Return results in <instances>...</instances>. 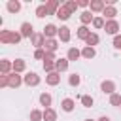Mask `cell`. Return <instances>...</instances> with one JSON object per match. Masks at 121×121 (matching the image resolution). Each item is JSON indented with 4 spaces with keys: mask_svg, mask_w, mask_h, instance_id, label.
I'll return each mask as SVG.
<instances>
[{
    "mask_svg": "<svg viewBox=\"0 0 121 121\" xmlns=\"http://www.w3.org/2000/svg\"><path fill=\"white\" fill-rule=\"evenodd\" d=\"M21 32H13V30H0V42L2 43H19L21 42Z\"/></svg>",
    "mask_w": 121,
    "mask_h": 121,
    "instance_id": "1",
    "label": "cell"
},
{
    "mask_svg": "<svg viewBox=\"0 0 121 121\" xmlns=\"http://www.w3.org/2000/svg\"><path fill=\"white\" fill-rule=\"evenodd\" d=\"M23 81L28 87H36V85H40V76L36 72H28L26 76H23Z\"/></svg>",
    "mask_w": 121,
    "mask_h": 121,
    "instance_id": "2",
    "label": "cell"
},
{
    "mask_svg": "<svg viewBox=\"0 0 121 121\" xmlns=\"http://www.w3.org/2000/svg\"><path fill=\"white\" fill-rule=\"evenodd\" d=\"M104 30H106V34L117 36V32H119V23H117L115 19H112V21H106V25H104Z\"/></svg>",
    "mask_w": 121,
    "mask_h": 121,
    "instance_id": "3",
    "label": "cell"
},
{
    "mask_svg": "<svg viewBox=\"0 0 121 121\" xmlns=\"http://www.w3.org/2000/svg\"><path fill=\"white\" fill-rule=\"evenodd\" d=\"M11 72H13V62L8 59H2L0 60V76H8Z\"/></svg>",
    "mask_w": 121,
    "mask_h": 121,
    "instance_id": "4",
    "label": "cell"
},
{
    "mask_svg": "<svg viewBox=\"0 0 121 121\" xmlns=\"http://www.w3.org/2000/svg\"><path fill=\"white\" fill-rule=\"evenodd\" d=\"M21 83H25L23 81V78L19 76V74H15V72H11V74H8V85L9 87H13V89H17Z\"/></svg>",
    "mask_w": 121,
    "mask_h": 121,
    "instance_id": "5",
    "label": "cell"
},
{
    "mask_svg": "<svg viewBox=\"0 0 121 121\" xmlns=\"http://www.w3.org/2000/svg\"><path fill=\"white\" fill-rule=\"evenodd\" d=\"M100 89H102V93L104 95H113L115 93V83L112 81V79H106V81H102V85H100Z\"/></svg>",
    "mask_w": 121,
    "mask_h": 121,
    "instance_id": "6",
    "label": "cell"
},
{
    "mask_svg": "<svg viewBox=\"0 0 121 121\" xmlns=\"http://www.w3.org/2000/svg\"><path fill=\"white\" fill-rule=\"evenodd\" d=\"M89 8H91V13L95 11V13H102L104 11V8H106V2L104 0H91V4H89Z\"/></svg>",
    "mask_w": 121,
    "mask_h": 121,
    "instance_id": "7",
    "label": "cell"
},
{
    "mask_svg": "<svg viewBox=\"0 0 121 121\" xmlns=\"http://www.w3.org/2000/svg\"><path fill=\"white\" fill-rule=\"evenodd\" d=\"M19 32H21V36H23V38H32V36H34V26H32L30 23H23Z\"/></svg>",
    "mask_w": 121,
    "mask_h": 121,
    "instance_id": "8",
    "label": "cell"
},
{
    "mask_svg": "<svg viewBox=\"0 0 121 121\" xmlns=\"http://www.w3.org/2000/svg\"><path fill=\"white\" fill-rule=\"evenodd\" d=\"M42 34H43V36L49 40V38H55V36H59V28H57L55 25H51V23H49V25H45V28H43V32H42Z\"/></svg>",
    "mask_w": 121,
    "mask_h": 121,
    "instance_id": "9",
    "label": "cell"
},
{
    "mask_svg": "<svg viewBox=\"0 0 121 121\" xmlns=\"http://www.w3.org/2000/svg\"><path fill=\"white\" fill-rule=\"evenodd\" d=\"M30 43H32L36 49H42V47L45 45V36H43V34H34V36L30 38Z\"/></svg>",
    "mask_w": 121,
    "mask_h": 121,
    "instance_id": "10",
    "label": "cell"
},
{
    "mask_svg": "<svg viewBox=\"0 0 121 121\" xmlns=\"http://www.w3.org/2000/svg\"><path fill=\"white\" fill-rule=\"evenodd\" d=\"M45 6H47V11H49V15H57V11L60 9V2L59 0H49V2H45Z\"/></svg>",
    "mask_w": 121,
    "mask_h": 121,
    "instance_id": "11",
    "label": "cell"
},
{
    "mask_svg": "<svg viewBox=\"0 0 121 121\" xmlns=\"http://www.w3.org/2000/svg\"><path fill=\"white\" fill-rule=\"evenodd\" d=\"M115 15H117V9H115V6H106V8H104V11H102V17H104L106 21H112V19H115Z\"/></svg>",
    "mask_w": 121,
    "mask_h": 121,
    "instance_id": "12",
    "label": "cell"
},
{
    "mask_svg": "<svg viewBox=\"0 0 121 121\" xmlns=\"http://www.w3.org/2000/svg\"><path fill=\"white\" fill-rule=\"evenodd\" d=\"M45 83H47V85H59V83H60V74H59V72L47 74V76H45Z\"/></svg>",
    "mask_w": 121,
    "mask_h": 121,
    "instance_id": "13",
    "label": "cell"
},
{
    "mask_svg": "<svg viewBox=\"0 0 121 121\" xmlns=\"http://www.w3.org/2000/svg\"><path fill=\"white\" fill-rule=\"evenodd\" d=\"M43 49H45V51H53V53H55V51L59 49V42H57L55 38H49V40L45 38V45H43Z\"/></svg>",
    "mask_w": 121,
    "mask_h": 121,
    "instance_id": "14",
    "label": "cell"
},
{
    "mask_svg": "<svg viewBox=\"0 0 121 121\" xmlns=\"http://www.w3.org/2000/svg\"><path fill=\"white\" fill-rule=\"evenodd\" d=\"M68 62H70L68 59H57V60H55L57 72H59V74H60V72H66V70H68Z\"/></svg>",
    "mask_w": 121,
    "mask_h": 121,
    "instance_id": "15",
    "label": "cell"
},
{
    "mask_svg": "<svg viewBox=\"0 0 121 121\" xmlns=\"http://www.w3.org/2000/svg\"><path fill=\"white\" fill-rule=\"evenodd\" d=\"M93 19H95V17H93L91 11H81V13H79V21H81L83 26H87L89 23H93Z\"/></svg>",
    "mask_w": 121,
    "mask_h": 121,
    "instance_id": "16",
    "label": "cell"
},
{
    "mask_svg": "<svg viewBox=\"0 0 121 121\" xmlns=\"http://www.w3.org/2000/svg\"><path fill=\"white\" fill-rule=\"evenodd\" d=\"M6 8H8L9 13H17V11L21 9V2H19V0H9V2L6 4Z\"/></svg>",
    "mask_w": 121,
    "mask_h": 121,
    "instance_id": "17",
    "label": "cell"
},
{
    "mask_svg": "<svg viewBox=\"0 0 121 121\" xmlns=\"http://www.w3.org/2000/svg\"><path fill=\"white\" fill-rule=\"evenodd\" d=\"M59 40L60 42H70V28L68 26H60L59 28Z\"/></svg>",
    "mask_w": 121,
    "mask_h": 121,
    "instance_id": "18",
    "label": "cell"
},
{
    "mask_svg": "<svg viewBox=\"0 0 121 121\" xmlns=\"http://www.w3.org/2000/svg\"><path fill=\"white\" fill-rule=\"evenodd\" d=\"M25 68H26V62H25L23 59H15V60H13V72H15V74H21Z\"/></svg>",
    "mask_w": 121,
    "mask_h": 121,
    "instance_id": "19",
    "label": "cell"
},
{
    "mask_svg": "<svg viewBox=\"0 0 121 121\" xmlns=\"http://www.w3.org/2000/svg\"><path fill=\"white\" fill-rule=\"evenodd\" d=\"M43 121H57V112L53 108H45L43 110Z\"/></svg>",
    "mask_w": 121,
    "mask_h": 121,
    "instance_id": "20",
    "label": "cell"
},
{
    "mask_svg": "<svg viewBox=\"0 0 121 121\" xmlns=\"http://www.w3.org/2000/svg\"><path fill=\"white\" fill-rule=\"evenodd\" d=\"M70 15H72V13H70V11L64 8V4H62V6H60V9L57 11V15H55V17H59L60 21H68V19H70Z\"/></svg>",
    "mask_w": 121,
    "mask_h": 121,
    "instance_id": "21",
    "label": "cell"
},
{
    "mask_svg": "<svg viewBox=\"0 0 121 121\" xmlns=\"http://www.w3.org/2000/svg\"><path fill=\"white\" fill-rule=\"evenodd\" d=\"M89 34H91V30H89L87 26H83V25H81V26L78 28V32H76V36H78L79 40H83V42H85V40L89 38Z\"/></svg>",
    "mask_w": 121,
    "mask_h": 121,
    "instance_id": "22",
    "label": "cell"
},
{
    "mask_svg": "<svg viewBox=\"0 0 121 121\" xmlns=\"http://www.w3.org/2000/svg\"><path fill=\"white\" fill-rule=\"evenodd\" d=\"M79 57H81V51H79L78 47H70V49H68V55H66L68 60H78Z\"/></svg>",
    "mask_w": 121,
    "mask_h": 121,
    "instance_id": "23",
    "label": "cell"
},
{
    "mask_svg": "<svg viewBox=\"0 0 121 121\" xmlns=\"http://www.w3.org/2000/svg\"><path fill=\"white\" fill-rule=\"evenodd\" d=\"M51 102H53V98H51L49 93H42V95H40V104H42V106L51 108Z\"/></svg>",
    "mask_w": 121,
    "mask_h": 121,
    "instance_id": "24",
    "label": "cell"
},
{
    "mask_svg": "<svg viewBox=\"0 0 121 121\" xmlns=\"http://www.w3.org/2000/svg\"><path fill=\"white\" fill-rule=\"evenodd\" d=\"M74 106H76V102H74L72 98H64V100L60 102V108H62L64 112H72V110H74Z\"/></svg>",
    "mask_w": 121,
    "mask_h": 121,
    "instance_id": "25",
    "label": "cell"
},
{
    "mask_svg": "<svg viewBox=\"0 0 121 121\" xmlns=\"http://www.w3.org/2000/svg\"><path fill=\"white\" fill-rule=\"evenodd\" d=\"M98 42H100V38H98V34H95V32H91V34H89V38L85 40V43H87L89 47H95Z\"/></svg>",
    "mask_w": 121,
    "mask_h": 121,
    "instance_id": "26",
    "label": "cell"
},
{
    "mask_svg": "<svg viewBox=\"0 0 121 121\" xmlns=\"http://www.w3.org/2000/svg\"><path fill=\"white\" fill-rule=\"evenodd\" d=\"M95 55H96L95 47H89V45H85V47L81 49V57H85V59H93Z\"/></svg>",
    "mask_w": 121,
    "mask_h": 121,
    "instance_id": "27",
    "label": "cell"
},
{
    "mask_svg": "<svg viewBox=\"0 0 121 121\" xmlns=\"http://www.w3.org/2000/svg\"><path fill=\"white\" fill-rule=\"evenodd\" d=\"M45 15H49V11H47V6H45V4L38 6V8H36V17H38V19H43Z\"/></svg>",
    "mask_w": 121,
    "mask_h": 121,
    "instance_id": "28",
    "label": "cell"
},
{
    "mask_svg": "<svg viewBox=\"0 0 121 121\" xmlns=\"http://www.w3.org/2000/svg\"><path fill=\"white\" fill-rule=\"evenodd\" d=\"M42 119H43V112H40V110L30 112V121H42Z\"/></svg>",
    "mask_w": 121,
    "mask_h": 121,
    "instance_id": "29",
    "label": "cell"
},
{
    "mask_svg": "<svg viewBox=\"0 0 121 121\" xmlns=\"http://www.w3.org/2000/svg\"><path fill=\"white\" fill-rule=\"evenodd\" d=\"M64 8H66V9L70 11V13H74V11H76V9L79 8V6H78V2H76V0H68V2L64 4Z\"/></svg>",
    "mask_w": 121,
    "mask_h": 121,
    "instance_id": "30",
    "label": "cell"
},
{
    "mask_svg": "<svg viewBox=\"0 0 121 121\" xmlns=\"http://www.w3.org/2000/svg\"><path fill=\"white\" fill-rule=\"evenodd\" d=\"M104 25H106V19L104 17H95L93 19V26L95 28H104Z\"/></svg>",
    "mask_w": 121,
    "mask_h": 121,
    "instance_id": "31",
    "label": "cell"
},
{
    "mask_svg": "<svg viewBox=\"0 0 121 121\" xmlns=\"http://www.w3.org/2000/svg\"><path fill=\"white\" fill-rule=\"evenodd\" d=\"M68 83H70V85H72V87H78V85H79V83H81V78H79V76H78V74H72V76H70V78H68Z\"/></svg>",
    "mask_w": 121,
    "mask_h": 121,
    "instance_id": "32",
    "label": "cell"
},
{
    "mask_svg": "<svg viewBox=\"0 0 121 121\" xmlns=\"http://www.w3.org/2000/svg\"><path fill=\"white\" fill-rule=\"evenodd\" d=\"M110 104H112V106H121V95H119V93H113V95L110 96Z\"/></svg>",
    "mask_w": 121,
    "mask_h": 121,
    "instance_id": "33",
    "label": "cell"
},
{
    "mask_svg": "<svg viewBox=\"0 0 121 121\" xmlns=\"http://www.w3.org/2000/svg\"><path fill=\"white\" fill-rule=\"evenodd\" d=\"M93 102H95V100H93V96H89V95H83V96H81V104H83L85 108H91V106H93Z\"/></svg>",
    "mask_w": 121,
    "mask_h": 121,
    "instance_id": "34",
    "label": "cell"
},
{
    "mask_svg": "<svg viewBox=\"0 0 121 121\" xmlns=\"http://www.w3.org/2000/svg\"><path fill=\"white\" fill-rule=\"evenodd\" d=\"M57 60V57H55V53L53 51H45V57H43V62H55Z\"/></svg>",
    "mask_w": 121,
    "mask_h": 121,
    "instance_id": "35",
    "label": "cell"
},
{
    "mask_svg": "<svg viewBox=\"0 0 121 121\" xmlns=\"http://www.w3.org/2000/svg\"><path fill=\"white\" fill-rule=\"evenodd\" d=\"M43 70H45L47 74H51V72H57V68H55V62H43Z\"/></svg>",
    "mask_w": 121,
    "mask_h": 121,
    "instance_id": "36",
    "label": "cell"
},
{
    "mask_svg": "<svg viewBox=\"0 0 121 121\" xmlns=\"http://www.w3.org/2000/svg\"><path fill=\"white\" fill-rule=\"evenodd\" d=\"M43 57H45V49H43V47L34 51V59H42V60H43Z\"/></svg>",
    "mask_w": 121,
    "mask_h": 121,
    "instance_id": "37",
    "label": "cell"
},
{
    "mask_svg": "<svg viewBox=\"0 0 121 121\" xmlns=\"http://www.w3.org/2000/svg\"><path fill=\"white\" fill-rule=\"evenodd\" d=\"M113 47H115V49H121V34L113 36Z\"/></svg>",
    "mask_w": 121,
    "mask_h": 121,
    "instance_id": "38",
    "label": "cell"
},
{
    "mask_svg": "<svg viewBox=\"0 0 121 121\" xmlns=\"http://www.w3.org/2000/svg\"><path fill=\"white\" fill-rule=\"evenodd\" d=\"M0 87H9L8 85V76H0Z\"/></svg>",
    "mask_w": 121,
    "mask_h": 121,
    "instance_id": "39",
    "label": "cell"
},
{
    "mask_svg": "<svg viewBox=\"0 0 121 121\" xmlns=\"http://www.w3.org/2000/svg\"><path fill=\"white\" fill-rule=\"evenodd\" d=\"M89 4H91V2H87V0H79V2H78L79 8H89Z\"/></svg>",
    "mask_w": 121,
    "mask_h": 121,
    "instance_id": "40",
    "label": "cell"
},
{
    "mask_svg": "<svg viewBox=\"0 0 121 121\" xmlns=\"http://www.w3.org/2000/svg\"><path fill=\"white\" fill-rule=\"evenodd\" d=\"M98 121H110V117H106V115H102V117H100Z\"/></svg>",
    "mask_w": 121,
    "mask_h": 121,
    "instance_id": "41",
    "label": "cell"
},
{
    "mask_svg": "<svg viewBox=\"0 0 121 121\" xmlns=\"http://www.w3.org/2000/svg\"><path fill=\"white\" fill-rule=\"evenodd\" d=\"M83 121H95V119H83Z\"/></svg>",
    "mask_w": 121,
    "mask_h": 121,
    "instance_id": "42",
    "label": "cell"
},
{
    "mask_svg": "<svg viewBox=\"0 0 121 121\" xmlns=\"http://www.w3.org/2000/svg\"><path fill=\"white\" fill-rule=\"evenodd\" d=\"M119 108H121V106H119Z\"/></svg>",
    "mask_w": 121,
    "mask_h": 121,
    "instance_id": "43",
    "label": "cell"
}]
</instances>
